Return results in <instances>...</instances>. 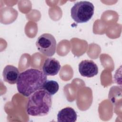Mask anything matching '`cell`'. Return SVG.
<instances>
[{
	"instance_id": "obj_6",
	"label": "cell",
	"mask_w": 122,
	"mask_h": 122,
	"mask_svg": "<svg viewBox=\"0 0 122 122\" xmlns=\"http://www.w3.org/2000/svg\"><path fill=\"white\" fill-rule=\"evenodd\" d=\"M61 69L59 61L53 58H48L44 62L42 71L46 75L54 76L58 74Z\"/></svg>"
},
{
	"instance_id": "obj_7",
	"label": "cell",
	"mask_w": 122,
	"mask_h": 122,
	"mask_svg": "<svg viewBox=\"0 0 122 122\" xmlns=\"http://www.w3.org/2000/svg\"><path fill=\"white\" fill-rule=\"evenodd\" d=\"M19 75L18 68L13 65L6 66L3 71V80L10 84H14L17 82Z\"/></svg>"
},
{
	"instance_id": "obj_9",
	"label": "cell",
	"mask_w": 122,
	"mask_h": 122,
	"mask_svg": "<svg viewBox=\"0 0 122 122\" xmlns=\"http://www.w3.org/2000/svg\"><path fill=\"white\" fill-rule=\"evenodd\" d=\"M42 89L52 95L57 92L59 89V85L58 82L55 81L47 80L43 85Z\"/></svg>"
},
{
	"instance_id": "obj_8",
	"label": "cell",
	"mask_w": 122,
	"mask_h": 122,
	"mask_svg": "<svg viewBox=\"0 0 122 122\" xmlns=\"http://www.w3.org/2000/svg\"><path fill=\"white\" fill-rule=\"evenodd\" d=\"M77 115L75 110L71 107H66L60 111L57 114L59 122H75Z\"/></svg>"
},
{
	"instance_id": "obj_4",
	"label": "cell",
	"mask_w": 122,
	"mask_h": 122,
	"mask_svg": "<svg viewBox=\"0 0 122 122\" xmlns=\"http://www.w3.org/2000/svg\"><path fill=\"white\" fill-rule=\"evenodd\" d=\"M38 50L43 55L51 57L55 53L56 41L54 37L50 33H44L40 36L36 42Z\"/></svg>"
},
{
	"instance_id": "obj_1",
	"label": "cell",
	"mask_w": 122,
	"mask_h": 122,
	"mask_svg": "<svg viewBox=\"0 0 122 122\" xmlns=\"http://www.w3.org/2000/svg\"><path fill=\"white\" fill-rule=\"evenodd\" d=\"M47 75L35 69H28L20 73L17 82L18 92L25 97H29L35 92L42 90L47 80Z\"/></svg>"
},
{
	"instance_id": "obj_2",
	"label": "cell",
	"mask_w": 122,
	"mask_h": 122,
	"mask_svg": "<svg viewBox=\"0 0 122 122\" xmlns=\"http://www.w3.org/2000/svg\"><path fill=\"white\" fill-rule=\"evenodd\" d=\"M51 106V95L44 90H40L30 96L26 111L30 116H43L49 113Z\"/></svg>"
},
{
	"instance_id": "obj_5",
	"label": "cell",
	"mask_w": 122,
	"mask_h": 122,
	"mask_svg": "<svg viewBox=\"0 0 122 122\" xmlns=\"http://www.w3.org/2000/svg\"><path fill=\"white\" fill-rule=\"evenodd\" d=\"M79 71L81 76L91 78L98 74V68L93 61L85 60L79 63Z\"/></svg>"
},
{
	"instance_id": "obj_3",
	"label": "cell",
	"mask_w": 122,
	"mask_h": 122,
	"mask_svg": "<svg viewBox=\"0 0 122 122\" xmlns=\"http://www.w3.org/2000/svg\"><path fill=\"white\" fill-rule=\"evenodd\" d=\"M94 7L88 1H80L74 4L71 10L72 19L77 23H85L92 18Z\"/></svg>"
}]
</instances>
